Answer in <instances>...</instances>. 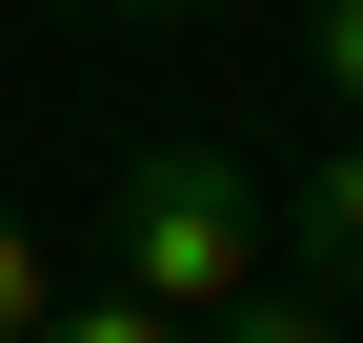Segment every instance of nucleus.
<instances>
[{
  "mask_svg": "<svg viewBox=\"0 0 363 343\" xmlns=\"http://www.w3.org/2000/svg\"><path fill=\"white\" fill-rule=\"evenodd\" d=\"M101 263H121V303H162V323H222L262 263H283V223H262V182L222 142H142L101 182Z\"/></svg>",
  "mask_w": 363,
  "mask_h": 343,
  "instance_id": "obj_1",
  "label": "nucleus"
},
{
  "mask_svg": "<svg viewBox=\"0 0 363 343\" xmlns=\"http://www.w3.org/2000/svg\"><path fill=\"white\" fill-rule=\"evenodd\" d=\"M262 223L303 242V283H363V121H323V162H303V182L262 202Z\"/></svg>",
  "mask_w": 363,
  "mask_h": 343,
  "instance_id": "obj_2",
  "label": "nucleus"
},
{
  "mask_svg": "<svg viewBox=\"0 0 363 343\" xmlns=\"http://www.w3.org/2000/svg\"><path fill=\"white\" fill-rule=\"evenodd\" d=\"M182 343H343V283H303V263H262L222 323H182Z\"/></svg>",
  "mask_w": 363,
  "mask_h": 343,
  "instance_id": "obj_3",
  "label": "nucleus"
},
{
  "mask_svg": "<svg viewBox=\"0 0 363 343\" xmlns=\"http://www.w3.org/2000/svg\"><path fill=\"white\" fill-rule=\"evenodd\" d=\"M40 323H61V242L0 202V343H40Z\"/></svg>",
  "mask_w": 363,
  "mask_h": 343,
  "instance_id": "obj_4",
  "label": "nucleus"
},
{
  "mask_svg": "<svg viewBox=\"0 0 363 343\" xmlns=\"http://www.w3.org/2000/svg\"><path fill=\"white\" fill-rule=\"evenodd\" d=\"M303 81H323V121H363V0H303Z\"/></svg>",
  "mask_w": 363,
  "mask_h": 343,
  "instance_id": "obj_5",
  "label": "nucleus"
},
{
  "mask_svg": "<svg viewBox=\"0 0 363 343\" xmlns=\"http://www.w3.org/2000/svg\"><path fill=\"white\" fill-rule=\"evenodd\" d=\"M40 343H182V323H162V303H121V283H101V303H61Z\"/></svg>",
  "mask_w": 363,
  "mask_h": 343,
  "instance_id": "obj_6",
  "label": "nucleus"
},
{
  "mask_svg": "<svg viewBox=\"0 0 363 343\" xmlns=\"http://www.w3.org/2000/svg\"><path fill=\"white\" fill-rule=\"evenodd\" d=\"M81 21H202V0H81Z\"/></svg>",
  "mask_w": 363,
  "mask_h": 343,
  "instance_id": "obj_7",
  "label": "nucleus"
}]
</instances>
